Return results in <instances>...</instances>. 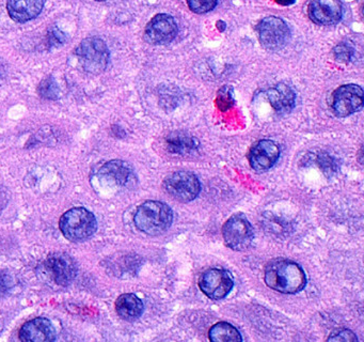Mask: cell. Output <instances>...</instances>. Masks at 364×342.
Listing matches in <instances>:
<instances>
[{"instance_id":"obj_1","label":"cell","mask_w":364,"mask_h":342,"mask_svg":"<svg viewBox=\"0 0 364 342\" xmlns=\"http://www.w3.org/2000/svg\"><path fill=\"white\" fill-rule=\"evenodd\" d=\"M265 282L272 290L284 294H295L306 286V273L293 261H272L266 266Z\"/></svg>"},{"instance_id":"obj_2","label":"cell","mask_w":364,"mask_h":342,"mask_svg":"<svg viewBox=\"0 0 364 342\" xmlns=\"http://www.w3.org/2000/svg\"><path fill=\"white\" fill-rule=\"evenodd\" d=\"M172 220V209L161 201H146L139 205L134 216L136 227L149 235L166 232L171 226Z\"/></svg>"},{"instance_id":"obj_3","label":"cell","mask_w":364,"mask_h":342,"mask_svg":"<svg viewBox=\"0 0 364 342\" xmlns=\"http://www.w3.org/2000/svg\"><path fill=\"white\" fill-rule=\"evenodd\" d=\"M60 230L72 242H82L95 234L97 229L95 216L85 207H73L60 218Z\"/></svg>"},{"instance_id":"obj_4","label":"cell","mask_w":364,"mask_h":342,"mask_svg":"<svg viewBox=\"0 0 364 342\" xmlns=\"http://www.w3.org/2000/svg\"><path fill=\"white\" fill-rule=\"evenodd\" d=\"M75 55L82 70L90 74L103 72L109 62V49L106 43L99 38L82 40L76 47Z\"/></svg>"},{"instance_id":"obj_5","label":"cell","mask_w":364,"mask_h":342,"mask_svg":"<svg viewBox=\"0 0 364 342\" xmlns=\"http://www.w3.org/2000/svg\"><path fill=\"white\" fill-rule=\"evenodd\" d=\"M166 192L181 202H189L197 198L201 184L197 175L189 171H176L164 181Z\"/></svg>"},{"instance_id":"obj_6","label":"cell","mask_w":364,"mask_h":342,"mask_svg":"<svg viewBox=\"0 0 364 342\" xmlns=\"http://www.w3.org/2000/svg\"><path fill=\"white\" fill-rule=\"evenodd\" d=\"M223 235L228 247L240 252L251 245L255 233L246 216L235 214L225 222L223 228Z\"/></svg>"},{"instance_id":"obj_7","label":"cell","mask_w":364,"mask_h":342,"mask_svg":"<svg viewBox=\"0 0 364 342\" xmlns=\"http://www.w3.org/2000/svg\"><path fill=\"white\" fill-rule=\"evenodd\" d=\"M259 42L265 48L278 51L289 42L291 31L283 19L276 16H268L262 19L257 27Z\"/></svg>"},{"instance_id":"obj_8","label":"cell","mask_w":364,"mask_h":342,"mask_svg":"<svg viewBox=\"0 0 364 342\" xmlns=\"http://www.w3.org/2000/svg\"><path fill=\"white\" fill-rule=\"evenodd\" d=\"M363 106V90L360 86L344 85L332 94L331 107L338 117H347Z\"/></svg>"},{"instance_id":"obj_9","label":"cell","mask_w":364,"mask_h":342,"mask_svg":"<svg viewBox=\"0 0 364 342\" xmlns=\"http://www.w3.org/2000/svg\"><path fill=\"white\" fill-rule=\"evenodd\" d=\"M44 267L58 286H69L77 276V264L70 254L65 252L50 254L44 262Z\"/></svg>"},{"instance_id":"obj_10","label":"cell","mask_w":364,"mask_h":342,"mask_svg":"<svg viewBox=\"0 0 364 342\" xmlns=\"http://www.w3.org/2000/svg\"><path fill=\"white\" fill-rule=\"evenodd\" d=\"M233 279L229 271L210 269L200 278L199 286L202 292L210 299H225L233 288Z\"/></svg>"},{"instance_id":"obj_11","label":"cell","mask_w":364,"mask_h":342,"mask_svg":"<svg viewBox=\"0 0 364 342\" xmlns=\"http://www.w3.org/2000/svg\"><path fill=\"white\" fill-rule=\"evenodd\" d=\"M178 34V24L168 14H159L146 25L144 36L151 44H168Z\"/></svg>"},{"instance_id":"obj_12","label":"cell","mask_w":364,"mask_h":342,"mask_svg":"<svg viewBox=\"0 0 364 342\" xmlns=\"http://www.w3.org/2000/svg\"><path fill=\"white\" fill-rule=\"evenodd\" d=\"M97 177L106 184L127 186L135 179L134 170L129 162L114 160L104 164L97 171Z\"/></svg>"},{"instance_id":"obj_13","label":"cell","mask_w":364,"mask_h":342,"mask_svg":"<svg viewBox=\"0 0 364 342\" xmlns=\"http://www.w3.org/2000/svg\"><path fill=\"white\" fill-rule=\"evenodd\" d=\"M280 156L278 145L272 140L264 139L253 145L249 154V162L251 167L259 172L272 168Z\"/></svg>"},{"instance_id":"obj_14","label":"cell","mask_w":364,"mask_h":342,"mask_svg":"<svg viewBox=\"0 0 364 342\" xmlns=\"http://www.w3.org/2000/svg\"><path fill=\"white\" fill-rule=\"evenodd\" d=\"M309 16L318 25H334L342 19V4L338 0H312Z\"/></svg>"},{"instance_id":"obj_15","label":"cell","mask_w":364,"mask_h":342,"mask_svg":"<svg viewBox=\"0 0 364 342\" xmlns=\"http://www.w3.org/2000/svg\"><path fill=\"white\" fill-rule=\"evenodd\" d=\"M20 339L24 342H52L56 339V331L46 318H36L23 325Z\"/></svg>"},{"instance_id":"obj_16","label":"cell","mask_w":364,"mask_h":342,"mask_svg":"<svg viewBox=\"0 0 364 342\" xmlns=\"http://www.w3.org/2000/svg\"><path fill=\"white\" fill-rule=\"evenodd\" d=\"M44 4L46 0H8L7 10L16 23H26L42 12Z\"/></svg>"},{"instance_id":"obj_17","label":"cell","mask_w":364,"mask_h":342,"mask_svg":"<svg viewBox=\"0 0 364 342\" xmlns=\"http://www.w3.org/2000/svg\"><path fill=\"white\" fill-rule=\"evenodd\" d=\"M268 100L278 113H289L295 106L296 94L291 88L284 83H279L267 91Z\"/></svg>"},{"instance_id":"obj_18","label":"cell","mask_w":364,"mask_h":342,"mask_svg":"<svg viewBox=\"0 0 364 342\" xmlns=\"http://www.w3.org/2000/svg\"><path fill=\"white\" fill-rule=\"evenodd\" d=\"M144 306L141 299L133 293H125L118 297L116 301L117 314L127 321H135L144 312Z\"/></svg>"},{"instance_id":"obj_19","label":"cell","mask_w":364,"mask_h":342,"mask_svg":"<svg viewBox=\"0 0 364 342\" xmlns=\"http://www.w3.org/2000/svg\"><path fill=\"white\" fill-rule=\"evenodd\" d=\"M198 145L199 143H198L197 139L186 134H180V133L170 135L167 138V147L172 153H191L197 149Z\"/></svg>"},{"instance_id":"obj_20","label":"cell","mask_w":364,"mask_h":342,"mask_svg":"<svg viewBox=\"0 0 364 342\" xmlns=\"http://www.w3.org/2000/svg\"><path fill=\"white\" fill-rule=\"evenodd\" d=\"M210 339L214 342L242 341V335L233 325L219 322L210 329Z\"/></svg>"},{"instance_id":"obj_21","label":"cell","mask_w":364,"mask_h":342,"mask_svg":"<svg viewBox=\"0 0 364 342\" xmlns=\"http://www.w3.org/2000/svg\"><path fill=\"white\" fill-rule=\"evenodd\" d=\"M38 92L41 98L46 100H57L60 95L58 83L53 76H48L40 83Z\"/></svg>"},{"instance_id":"obj_22","label":"cell","mask_w":364,"mask_h":342,"mask_svg":"<svg viewBox=\"0 0 364 342\" xmlns=\"http://www.w3.org/2000/svg\"><path fill=\"white\" fill-rule=\"evenodd\" d=\"M218 0H187L189 8L198 14L210 12L216 6Z\"/></svg>"},{"instance_id":"obj_23","label":"cell","mask_w":364,"mask_h":342,"mask_svg":"<svg viewBox=\"0 0 364 342\" xmlns=\"http://www.w3.org/2000/svg\"><path fill=\"white\" fill-rule=\"evenodd\" d=\"M317 162H318L321 168L323 169L325 175H333L336 171V168H338L336 160H334V158L331 157V156L328 153L319 154L318 157H317Z\"/></svg>"},{"instance_id":"obj_24","label":"cell","mask_w":364,"mask_h":342,"mask_svg":"<svg viewBox=\"0 0 364 342\" xmlns=\"http://www.w3.org/2000/svg\"><path fill=\"white\" fill-rule=\"evenodd\" d=\"M333 53L334 57L338 61L348 62L353 58V48L347 43H341L334 47Z\"/></svg>"},{"instance_id":"obj_25","label":"cell","mask_w":364,"mask_h":342,"mask_svg":"<svg viewBox=\"0 0 364 342\" xmlns=\"http://www.w3.org/2000/svg\"><path fill=\"white\" fill-rule=\"evenodd\" d=\"M234 104L232 90L230 87H223L218 92V106L221 110H227Z\"/></svg>"},{"instance_id":"obj_26","label":"cell","mask_w":364,"mask_h":342,"mask_svg":"<svg viewBox=\"0 0 364 342\" xmlns=\"http://www.w3.org/2000/svg\"><path fill=\"white\" fill-rule=\"evenodd\" d=\"M14 286V279L9 271H0V297H4L10 292Z\"/></svg>"},{"instance_id":"obj_27","label":"cell","mask_w":364,"mask_h":342,"mask_svg":"<svg viewBox=\"0 0 364 342\" xmlns=\"http://www.w3.org/2000/svg\"><path fill=\"white\" fill-rule=\"evenodd\" d=\"M67 36L63 33L61 30H59L57 27H53L52 29L48 31V44L50 47H58L61 45L65 44Z\"/></svg>"},{"instance_id":"obj_28","label":"cell","mask_w":364,"mask_h":342,"mask_svg":"<svg viewBox=\"0 0 364 342\" xmlns=\"http://www.w3.org/2000/svg\"><path fill=\"white\" fill-rule=\"evenodd\" d=\"M328 340L329 341L353 342L357 341L358 338L353 331H348V329H343V331L330 336Z\"/></svg>"},{"instance_id":"obj_29","label":"cell","mask_w":364,"mask_h":342,"mask_svg":"<svg viewBox=\"0 0 364 342\" xmlns=\"http://www.w3.org/2000/svg\"><path fill=\"white\" fill-rule=\"evenodd\" d=\"M276 1L282 6H289V4H293L295 0H276Z\"/></svg>"},{"instance_id":"obj_30","label":"cell","mask_w":364,"mask_h":342,"mask_svg":"<svg viewBox=\"0 0 364 342\" xmlns=\"http://www.w3.org/2000/svg\"><path fill=\"white\" fill-rule=\"evenodd\" d=\"M6 72H7V71H6L5 63L0 59V77H3L4 75L6 74Z\"/></svg>"},{"instance_id":"obj_31","label":"cell","mask_w":364,"mask_h":342,"mask_svg":"<svg viewBox=\"0 0 364 342\" xmlns=\"http://www.w3.org/2000/svg\"><path fill=\"white\" fill-rule=\"evenodd\" d=\"M97 1H105V0H97Z\"/></svg>"}]
</instances>
